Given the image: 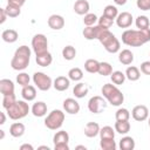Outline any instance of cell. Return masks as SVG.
<instances>
[{"label": "cell", "instance_id": "cell-29", "mask_svg": "<svg viewBox=\"0 0 150 150\" xmlns=\"http://www.w3.org/2000/svg\"><path fill=\"white\" fill-rule=\"evenodd\" d=\"M114 129L116 132H118L121 135H125L130 131V123H129V121H116Z\"/></svg>", "mask_w": 150, "mask_h": 150}, {"label": "cell", "instance_id": "cell-5", "mask_svg": "<svg viewBox=\"0 0 150 150\" xmlns=\"http://www.w3.org/2000/svg\"><path fill=\"white\" fill-rule=\"evenodd\" d=\"M29 110H30V108H29L27 101H25V100H19V101L16 100L13 105H11L8 109H6L8 117L14 121L26 117L28 115Z\"/></svg>", "mask_w": 150, "mask_h": 150}, {"label": "cell", "instance_id": "cell-44", "mask_svg": "<svg viewBox=\"0 0 150 150\" xmlns=\"http://www.w3.org/2000/svg\"><path fill=\"white\" fill-rule=\"evenodd\" d=\"M16 101V97H15V94L13 95H6L2 97V107L5 109H8L11 105H13Z\"/></svg>", "mask_w": 150, "mask_h": 150}, {"label": "cell", "instance_id": "cell-22", "mask_svg": "<svg viewBox=\"0 0 150 150\" xmlns=\"http://www.w3.org/2000/svg\"><path fill=\"white\" fill-rule=\"evenodd\" d=\"M25 131H26V127L21 122H14L9 127V134H11V136H13L15 138L21 137L25 134Z\"/></svg>", "mask_w": 150, "mask_h": 150}, {"label": "cell", "instance_id": "cell-30", "mask_svg": "<svg viewBox=\"0 0 150 150\" xmlns=\"http://www.w3.org/2000/svg\"><path fill=\"white\" fill-rule=\"evenodd\" d=\"M125 79H127L125 73H122L121 70H115V71H112L111 75H110V80H111V82H112L114 84H116V86H121V84H123L124 81H125Z\"/></svg>", "mask_w": 150, "mask_h": 150}, {"label": "cell", "instance_id": "cell-14", "mask_svg": "<svg viewBox=\"0 0 150 150\" xmlns=\"http://www.w3.org/2000/svg\"><path fill=\"white\" fill-rule=\"evenodd\" d=\"M103 29V27H101L100 25H94V26H87L84 29H83V32H82V34H83V36H84V39L86 40H94V39H97L98 38V34H100V32Z\"/></svg>", "mask_w": 150, "mask_h": 150}, {"label": "cell", "instance_id": "cell-4", "mask_svg": "<svg viewBox=\"0 0 150 150\" xmlns=\"http://www.w3.org/2000/svg\"><path fill=\"white\" fill-rule=\"evenodd\" d=\"M97 40L101 42V45L104 47V49H105L108 53L115 54V53L120 52L121 43H120L118 39H117L109 29L103 28V29L100 32Z\"/></svg>", "mask_w": 150, "mask_h": 150}, {"label": "cell", "instance_id": "cell-17", "mask_svg": "<svg viewBox=\"0 0 150 150\" xmlns=\"http://www.w3.org/2000/svg\"><path fill=\"white\" fill-rule=\"evenodd\" d=\"M30 111L35 117H43L47 114V104L43 101H38L32 105Z\"/></svg>", "mask_w": 150, "mask_h": 150}, {"label": "cell", "instance_id": "cell-32", "mask_svg": "<svg viewBox=\"0 0 150 150\" xmlns=\"http://www.w3.org/2000/svg\"><path fill=\"white\" fill-rule=\"evenodd\" d=\"M100 146L102 150H116L117 148L115 138H101Z\"/></svg>", "mask_w": 150, "mask_h": 150}, {"label": "cell", "instance_id": "cell-50", "mask_svg": "<svg viewBox=\"0 0 150 150\" xmlns=\"http://www.w3.org/2000/svg\"><path fill=\"white\" fill-rule=\"evenodd\" d=\"M20 150H34V146L32 144H28V143H25L22 145H20Z\"/></svg>", "mask_w": 150, "mask_h": 150}, {"label": "cell", "instance_id": "cell-6", "mask_svg": "<svg viewBox=\"0 0 150 150\" xmlns=\"http://www.w3.org/2000/svg\"><path fill=\"white\" fill-rule=\"evenodd\" d=\"M64 122V112L60 109H54L52 110L47 117L45 118V125L49 130H57L62 127Z\"/></svg>", "mask_w": 150, "mask_h": 150}, {"label": "cell", "instance_id": "cell-1", "mask_svg": "<svg viewBox=\"0 0 150 150\" xmlns=\"http://www.w3.org/2000/svg\"><path fill=\"white\" fill-rule=\"evenodd\" d=\"M150 41V28L127 29L122 33V42L130 47H141Z\"/></svg>", "mask_w": 150, "mask_h": 150}, {"label": "cell", "instance_id": "cell-20", "mask_svg": "<svg viewBox=\"0 0 150 150\" xmlns=\"http://www.w3.org/2000/svg\"><path fill=\"white\" fill-rule=\"evenodd\" d=\"M35 61H36V63H38L40 67H48V66H50L52 62H53V56H52V54L47 50V52H45V53L38 54V55L35 56Z\"/></svg>", "mask_w": 150, "mask_h": 150}, {"label": "cell", "instance_id": "cell-41", "mask_svg": "<svg viewBox=\"0 0 150 150\" xmlns=\"http://www.w3.org/2000/svg\"><path fill=\"white\" fill-rule=\"evenodd\" d=\"M98 21V18L95 13H87L83 18V23L87 26H94L96 22Z\"/></svg>", "mask_w": 150, "mask_h": 150}, {"label": "cell", "instance_id": "cell-16", "mask_svg": "<svg viewBox=\"0 0 150 150\" xmlns=\"http://www.w3.org/2000/svg\"><path fill=\"white\" fill-rule=\"evenodd\" d=\"M14 83L12 80L9 79H1L0 80V91L2 94V96L6 95H13L14 94Z\"/></svg>", "mask_w": 150, "mask_h": 150}, {"label": "cell", "instance_id": "cell-19", "mask_svg": "<svg viewBox=\"0 0 150 150\" xmlns=\"http://www.w3.org/2000/svg\"><path fill=\"white\" fill-rule=\"evenodd\" d=\"M74 12L79 15H86L87 13H89L90 9V5L87 0H76L74 4Z\"/></svg>", "mask_w": 150, "mask_h": 150}, {"label": "cell", "instance_id": "cell-34", "mask_svg": "<svg viewBox=\"0 0 150 150\" xmlns=\"http://www.w3.org/2000/svg\"><path fill=\"white\" fill-rule=\"evenodd\" d=\"M68 77H69L70 81L79 82V81H81V80L83 79V71H82L80 68H77V67L71 68V69H69V71H68Z\"/></svg>", "mask_w": 150, "mask_h": 150}, {"label": "cell", "instance_id": "cell-40", "mask_svg": "<svg viewBox=\"0 0 150 150\" xmlns=\"http://www.w3.org/2000/svg\"><path fill=\"white\" fill-rule=\"evenodd\" d=\"M103 15H105V16H108V18L115 20V19L117 18V15H118L117 7H116V6H112V5L105 6L104 9H103Z\"/></svg>", "mask_w": 150, "mask_h": 150}, {"label": "cell", "instance_id": "cell-10", "mask_svg": "<svg viewBox=\"0 0 150 150\" xmlns=\"http://www.w3.org/2000/svg\"><path fill=\"white\" fill-rule=\"evenodd\" d=\"M131 116L135 121L137 122H143L145 120H148L149 117V110L145 105L143 104H138V105H135L131 110Z\"/></svg>", "mask_w": 150, "mask_h": 150}, {"label": "cell", "instance_id": "cell-28", "mask_svg": "<svg viewBox=\"0 0 150 150\" xmlns=\"http://www.w3.org/2000/svg\"><path fill=\"white\" fill-rule=\"evenodd\" d=\"M98 68H100V62L95 59H88L84 62V69L86 71L90 73V74H95L98 73Z\"/></svg>", "mask_w": 150, "mask_h": 150}, {"label": "cell", "instance_id": "cell-15", "mask_svg": "<svg viewBox=\"0 0 150 150\" xmlns=\"http://www.w3.org/2000/svg\"><path fill=\"white\" fill-rule=\"evenodd\" d=\"M69 86H70V80L69 77H66V76H57L53 81V87L57 91H64L69 88Z\"/></svg>", "mask_w": 150, "mask_h": 150}, {"label": "cell", "instance_id": "cell-42", "mask_svg": "<svg viewBox=\"0 0 150 150\" xmlns=\"http://www.w3.org/2000/svg\"><path fill=\"white\" fill-rule=\"evenodd\" d=\"M112 23H114V20L108 18V16H105V15H103V14L98 18V21H97V25H100L101 27H103L105 29H109L112 26Z\"/></svg>", "mask_w": 150, "mask_h": 150}, {"label": "cell", "instance_id": "cell-53", "mask_svg": "<svg viewBox=\"0 0 150 150\" xmlns=\"http://www.w3.org/2000/svg\"><path fill=\"white\" fill-rule=\"evenodd\" d=\"M75 149L76 150H87V146H84V145H76Z\"/></svg>", "mask_w": 150, "mask_h": 150}, {"label": "cell", "instance_id": "cell-52", "mask_svg": "<svg viewBox=\"0 0 150 150\" xmlns=\"http://www.w3.org/2000/svg\"><path fill=\"white\" fill-rule=\"evenodd\" d=\"M0 116H1V121H0V124L2 125V124H5V122H6V115H5V112H0Z\"/></svg>", "mask_w": 150, "mask_h": 150}, {"label": "cell", "instance_id": "cell-56", "mask_svg": "<svg viewBox=\"0 0 150 150\" xmlns=\"http://www.w3.org/2000/svg\"><path fill=\"white\" fill-rule=\"evenodd\" d=\"M148 124H149V127H150V117H149V121H148Z\"/></svg>", "mask_w": 150, "mask_h": 150}, {"label": "cell", "instance_id": "cell-45", "mask_svg": "<svg viewBox=\"0 0 150 150\" xmlns=\"http://www.w3.org/2000/svg\"><path fill=\"white\" fill-rule=\"evenodd\" d=\"M136 6L141 11H149L150 9V0H137Z\"/></svg>", "mask_w": 150, "mask_h": 150}, {"label": "cell", "instance_id": "cell-36", "mask_svg": "<svg viewBox=\"0 0 150 150\" xmlns=\"http://www.w3.org/2000/svg\"><path fill=\"white\" fill-rule=\"evenodd\" d=\"M5 11H6L8 18H16L21 14V7H18V6L11 5V4H7V6L5 7Z\"/></svg>", "mask_w": 150, "mask_h": 150}, {"label": "cell", "instance_id": "cell-12", "mask_svg": "<svg viewBox=\"0 0 150 150\" xmlns=\"http://www.w3.org/2000/svg\"><path fill=\"white\" fill-rule=\"evenodd\" d=\"M47 23H48L49 28H52L54 30H60L64 26V18L59 14H52L47 20Z\"/></svg>", "mask_w": 150, "mask_h": 150}, {"label": "cell", "instance_id": "cell-18", "mask_svg": "<svg viewBox=\"0 0 150 150\" xmlns=\"http://www.w3.org/2000/svg\"><path fill=\"white\" fill-rule=\"evenodd\" d=\"M100 124L97 122H88L84 127V135L89 138L96 137L97 135H100Z\"/></svg>", "mask_w": 150, "mask_h": 150}, {"label": "cell", "instance_id": "cell-47", "mask_svg": "<svg viewBox=\"0 0 150 150\" xmlns=\"http://www.w3.org/2000/svg\"><path fill=\"white\" fill-rule=\"evenodd\" d=\"M26 0H7V4H11V5H15L18 7H22L25 5Z\"/></svg>", "mask_w": 150, "mask_h": 150}, {"label": "cell", "instance_id": "cell-7", "mask_svg": "<svg viewBox=\"0 0 150 150\" xmlns=\"http://www.w3.org/2000/svg\"><path fill=\"white\" fill-rule=\"evenodd\" d=\"M33 82L35 87L41 91H47L53 86V80L50 79V76L42 71H35L33 74Z\"/></svg>", "mask_w": 150, "mask_h": 150}, {"label": "cell", "instance_id": "cell-2", "mask_svg": "<svg viewBox=\"0 0 150 150\" xmlns=\"http://www.w3.org/2000/svg\"><path fill=\"white\" fill-rule=\"evenodd\" d=\"M30 54H32V50L28 46H25V45L20 46L15 50V53L11 60V67L14 70H19V71L25 70L29 66Z\"/></svg>", "mask_w": 150, "mask_h": 150}, {"label": "cell", "instance_id": "cell-23", "mask_svg": "<svg viewBox=\"0 0 150 150\" xmlns=\"http://www.w3.org/2000/svg\"><path fill=\"white\" fill-rule=\"evenodd\" d=\"M118 61L124 64V66H129L134 62V54L131 50L129 49H122L118 53Z\"/></svg>", "mask_w": 150, "mask_h": 150}, {"label": "cell", "instance_id": "cell-33", "mask_svg": "<svg viewBox=\"0 0 150 150\" xmlns=\"http://www.w3.org/2000/svg\"><path fill=\"white\" fill-rule=\"evenodd\" d=\"M62 56H63V59L67 60V61L74 60L75 56H76V49H75V47H73V46H70V45L63 47V49H62Z\"/></svg>", "mask_w": 150, "mask_h": 150}, {"label": "cell", "instance_id": "cell-46", "mask_svg": "<svg viewBox=\"0 0 150 150\" xmlns=\"http://www.w3.org/2000/svg\"><path fill=\"white\" fill-rule=\"evenodd\" d=\"M141 71L145 75H150V61H144L141 63Z\"/></svg>", "mask_w": 150, "mask_h": 150}, {"label": "cell", "instance_id": "cell-43", "mask_svg": "<svg viewBox=\"0 0 150 150\" xmlns=\"http://www.w3.org/2000/svg\"><path fill=\"white\" fill-rule=\"evenodd\" d=\"M29 81H30V77L27 73L22 71V73H19L16 75V82L18 84H20L21 87H25V86H28L29 84Z\"/></svg>", "mask_w": 150, "mask_h": 150}, {"label": "cell", "instance_id": "cell-9", "mask_svg": "<svg viewBox=\"0 0 150 150\" xmlns=\"http://www.w3.org/2000/svg\"><path fill=\"white\" fill-rule=\"evenodd\" d=\"M107 108V102L102 96H93L88 101V109L93 114H100Z\"/></svg>", "mask_w": 150, "mask_h": 150}, {"label": "cell", "instance_id": "cell-49", "mask_svg": "<svg viewBox=\"0 0 150 150\" xmlns=\"http://www.w3.org/2000/svg\"><path fill=\"white\" fill-rule=\"evenodd\" d=\"M7 16H8V15H7V13H6L5 8H0V23H1V25L6 21Z\"/></svg>", "mask_w": 150, "mask_h": 150}, {"label": "cell", "instance_id": "cell-31", "mask_svg": "<svg viewBox=\"0 0 150 150\" xmlns=\"http://www.w3.org/2000/svg\"><path fill=\"white\" fill-rule=\"evenodd\" d=\"M53 142H54V145L60 144V143H68L69 142V134L66 130H60L54 135Z\"/></svg>", "mask_w": 150, "mask_h": 150}, {"label": "cell", "instance_id": "cell-3", "mask_svg": "<svg viewBox=\"0 0 150 150\" xmlns=\"http://www.w3.org/2000/svg\"><path fill=\"white\" fill-rule=\"evenodd\" d=\"M101 93L103 94V97L111 105L120 107L123 103V101H124V95L117 88V86L114 84V83H105V84H103V87L101 88Z\"/></svg>", "mask_w": 150, "mask_h": 150}, {"label": "cell", "instance_id": "cell-8", "mask_svg": "<svg viewBox=\"0 0 150 150\" xmlns=\"http://www.w3.org/2000/svg\"><path fill=\"white\" fill-rule=\"evenodd\" d=\"M32 49L35 55L48 50V40L45 34H35L32 39Z\"/></svg>", "mask_w": 150, "mask_h": 150}, {"label": "cell", "instance_id": "cell-54", "mask_svg": "<svg viewBox=\"0 0 150 150\" xmlns=\"http://www.w3.org/2000/svg\"><path fill=\"white\" fill-rule=\"evenodd\" d=\"M38 149H40V150H41V149H46V150H50V148H49L48 145H41V146H39Z\"/></svg>", "mask_w": 150, "mask_h": 150}, {"label": "cell", "instance_id": "cell-21", "mask_svg": "<svg viewBox=\"0 0 150 150\" xmlns=\"http://www.w3.org/2000/svg\"><path fill=\"white\" fill-rule=\"evenodd\" d=\"M21 96H22V98H23L25 101H27V102L35 100V97H36V89H35V87H34V86H30V84L22 87Z\"/></svg>", "mask_w": 150, "mask_h": 150}, {"label": "cell", "instance_id": "cell-24", "mask_svg": "<svg viewBox=\"0 0 150 150\" xmlns=\"http://www.w3.org/2000/svg\"><path fill=\"white\" fill-rule=\"evenodd\" d=\"M88 91H89V88L87 83H83V82H79L77 84H75L73 89V94L76 98H83L84 96H87Z\"/></svg>", "mask_w": 150, "mask_h": 150}, {"label": "cell", "instance_id": "cell-48", "mask_svg": "<svg viewBox=\"0 0 150 150\" xmlns=\"http://www.w3.org/2000/svg\"><path fill=\"white\" fill-rule=\"evenodd\" d=\"M54 149L55 150H69V145L68 143H60V144H55Z\"/></svg>", "mask_w": 150, "mask_h": 150}, {"label": "cell", "instance_id": "cell-26", "mask_svg": "<svg viewBox=\"0 0 150 150\" xmlns=\"http://www.w3.org/2000/svg\"><path fill=\"white\" fill-rule=\"evenodd\" d=\"M19 34L15 29H5L1 34V39L7 43H13L18 40Z\"/></svg>", "mask_w": 150, "mask_h": 150}, {"label": "cell", "instance_id": "cell-38", "mask_svg": "<svg viewBox=\"0 0 150 150\" xmlns=\"http://www.w3.org/2000/svg\"><path fill=\"white\" fill-rule=\"evenodd\" d=\"M112 73V66L109 62H100L98 74L102 76H110Z\"/></svg>", "mask_w": 150, "mask_h": 150}, {"label": "cell", "instance_id": "cell-37", "mask_svg": "<svg viewBox=\"0 0 150 150\" xmlns=\"http://www.w3.org/2000/svg\"><path fill=\"white\" fill-rule=\"evenodd\" d=\"M116 121H129L130 118V111L127 108H118L115 112Z\"/></svg>", "mask_w": 150, "mask_h": 150}, {"label": "cell", "instance_id": "cell-27", "mask_svg": "<svg viewBox=\"0 0 150 150\" xmlns=\"http://www.w3.org/2000/svg\"><path fill=\"white\" fill-rule=\"evenodd\" d=\"M125 76H127V79H128L129 81L134 82V81L139 80V77H141V71H139V69H138L137 67H135V66H129V67L127 68V70H125Z\"/></svg>", "mask_w": 150, "mask_h": 150}, {"label": "cell", "instance_id": "cell-39", "mask_svg": "<svg viewBox=\"0 0 150 150\" xmlns=\"http://www.w3.org/2000/svg\"><path fill=\"white\" fill-rule=\"evenodd\" d=\"M100 137L101 138H115V129L110 125L102 127L100 130Z\"/></svg>", "mask_w": 150, "mask_h": 150}, {"label": "cell", "instance_id": "cell-13", "mask_svg": "<svg viewBox=\"0 0 150 150\" xmlns=\"http://www.w3.org/2000/svg\"><path fill=\"white\" fill-rule=\"evenodd\" d=\"M63 109L66 112L70 114V115H76L79 111H80V104L79 102L75 100V98H71V97H68L63 101Z\"/></svg>", "mask_w": 150, "mask_h": 150}, {"label": "cell", "instance_id": "cell-55", "mask_svg": "<svg viewBox=\"0 0 150 150\" xmlns=\"http://www.w3.org/2000/svg\"><path fill=\"white\" fill-rule=\"evenodd\" d=\"M4 137H5V131L0 130V139H4Z\"/></svg>", "mask_w": 150, "mask_h": 150}, {"label": "cell", "instance_id": "cell-11", "mask_svg": "<svg viewBox=\"0 0 150 150\" xmlns=\"http://www.w3.org/2000/svg\"><path fill=\"white\" fill-rule=\"evenodd\" d=\"M115 20H116V25L120 28H128L134 22V18H132L131 13H129V12L118 13V15H117V18Z\"/></svg>", "mask_w": 150, "mask_h": 150}, {"label": "cell", "instance_id": "cell-51", "mask_svg": "<svg viewBox=\"0 0 150 150\" xmlns=\"http://www.w3.org/2000/svg\"><path fill=\"white\" fill-rule=\"evenodd\" d=\"M127 1H128V0H114V2H115L116 5H118V6H123V5H125Z\"/></svg>", "mask_w": 150, "mask_h": 150}, {"label": "cell", "instance_id": "cell-25", "mask_svg": "<svg viewBox=\"0 0 150 150\" xmlns=\"http://www.w3.org/2000/svg\"><path fill=\"white\" fill-rule=\"evenodd\" d=\"M118 146L121 150H134L135 149V139L131 136H124L120 139Z\"/></svg>", "mask_w": 150, "mask_h": 150}, {"label": "cell", "instance_id": "cell-35", "mask_svg": "<svg viewBox=\"0 0 150 150\" xmlns=\"http://www.w3.org/2000/svg\"><path fill=\"white\" fill-rule=\"evenodd\" d=\"M135 25L138 29H146L150 27V21L145 15H138L135 20Z\"/></svg>", "mask_w": 150, "mask_h": 150}]
</instances>
